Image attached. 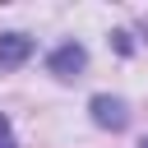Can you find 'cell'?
Masks as SVG:
<instances>
[{"instance_id":"6da1fadb","label":"cell","mask_w":148,"mask_h":148,"mask_svg":"<svg viewBox=\"0 0 148 148\" xmlns=\"http://www.w3.org/2000/svg\"><path fill=\"white\" fill-rule=\"evenodd\" d=\"M83 65H88V51H83L79 42L56 46V51H51V60H46V69H51L56 79H79V74H83Z\"/></svg>"},{"instance_id":"7a4b0ae2","label":"cell","mask_w":148,"mask_h":148,"mask_svg":"<svg viewBox=\"0 0 148 148\" xmlns=\"http://www.w3.org/2000/svg\"><path fill=\"white\" fill-rule=\"evenodd\" d=\"M88 111H92V125H102V130H125V125H130V106H125L120 97L97 92V97L88 102Z\"/></svg>"},{"instance_id":"3957f363","label":"cell","mask_w":148,"mask_h":148,"mask_svg":"<svg viewBox=\"0 0 148 148\" xmlns=\"http://www.w3.org/2000/svg\"><path fill=\"white\" fill-rule=\"evenodd\" d=\"M28 56H32V37H23V32H5L0 37V69H18Z\"/></svg>"},{"instance_id":"277c9868","label":"cell","mask_w":148,"mask_h":148,"mask_svg":"<svg viewBox=\"0 0 148 148\" xmlns=\"http://www.w3.org/2000/svg\"><path fill=\"white\" fill-rule=\"evenodd\" d=\"M111 37H116V51H125V56L134 51V42H130V32H111Z\"/></svg>"},{"instance_id":"5b68a950","label":"cell","mask_w":148,"mask_h":148,"mask_svg":"<svg viewBox=\"0 0 148 148\" xmlns=\"http://www.w3.org/2000/svg\"><path fill=\"white\" fill-rule=\"evenodd\" d=\"M0 148H14V134H9V120L0 116Z\"/></svg>"},{"instance_id":"8992f818","label":"cell","mask_w":148,"mask_h":148,"mask_svg":"<svg viewBox=\"0 0 148 148\" xmlns=\"http://www.w3.org/2000/svg\"><path fill=\"white\" fill-rule=\"evenodd\" d=\"M139 148H148V139H143V143H139Z\"/></svg>"}]
</instances>
